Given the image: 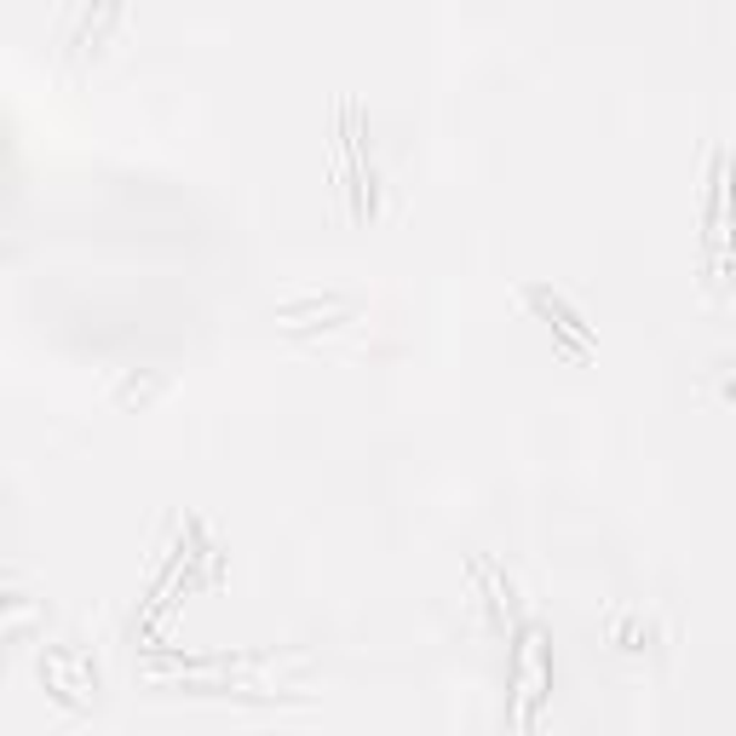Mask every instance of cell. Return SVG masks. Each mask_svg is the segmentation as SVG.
<instances>
[{
  "label": "cell",
  "mask_w": 736,
  "mask_h": 736,
  "mask_svg": "<svg viewBox=\"0 0 736 736\" xmlns=\"http://www.w3.org/2000/svg\"><path fill=\"white\" fill-rule=\"evenodd\" d=\"M529 306H535V311H541V317H547V322H553L558 334H570V340H576L581 351L593 346V328H587V322H581V317H576L570 306H564V299H558V294H547V288H529Z\"/></svg>",
  "instance_id": "obj_1"
}]
</instances>
